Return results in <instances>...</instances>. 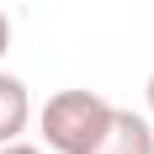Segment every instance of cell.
<instances>
[{
  "label": "cell",
  "instance_id": "4",
  "mask_svg": "<svg viewBox=\"0 0 154 154\" xmlns=\"http://www.w3.org/2000/svg\"><path fill=\"white\" fill-rule=\"evenodd\" d=\"M0 154H43L37 143H21V138H11V143H0Z\"/></svg>",
  "mask_w": 154,
  "mask_h": 154
},
{
  "label": "cell",
  "instance_id": "2",
  "mask_svg": "<svg viewBox=\"0 0 154 154\" xmlns=\"http://www.w3.org/2000/svg\"><path fill=\"white\" fill-rule=\"evenodd\" d=\"M85 154H154V122L143 112H128V106H112L101 138L91 143Z\"/></svg>",
  "mask_w": 154,
  "mask_h": 154
},
{
  "label": "cell",
  "instance_id": "5",
  "mask_svg": "<svg viewBox=\"0 0 154 154\" xmlns=\"http://www.w3.org/2000/svg\"><path fill=\"white\" fill-rule=\"evenodd\" d=\"M5 48H11V16H5V5H0V59H5Z\"/></svg>",
  "mask_w": 154,
  "mask_h": 154
},
{
  "label": "cell",
  "instance_id": "1",
  "mask_svg": "<svg viewBox=\"0 0 154 154\" xmlns=\"http://www.w3.org/2000/svg\"><path fill=\"white\" fill-rule=\"evenodd\" d=\"M106 117H112L106 96H96V91H59V96L43 101L37 128H43V143L53 154H85L96 138H101Z\"/></svg>",
  "mask_w": 154,
  "mask_h": 154
},
{
  "label": "cell",
  "instance_id": "3",
  "mask_svg": "<svg viewBox=\"0 0 154 154\" xmlns=\"http://www.w3.org/2000/svg\"><path fill=\"white\" fill-rule=\"evenodd\" d=\"M27 122H32V96H27V85L0 69V143L21 138Z\"/></svg>",
  "mask_w": 154,
  "mask_h": 154
},
{
  "label": "cell",
  "instance_id": "6",
  "mask_svg": "<svg viewBox=\"0 0 154 154\" xmlns=\"http://www.w3.org/2000/svg\"><path fill=\"white\" fill-rule=\"evenodd\" d=\"M143 96H149V122H154V75H149V85H143Z\"/></svg>",
  "mask_w": 154,
  "mask_h": 154
}]
</instances>
